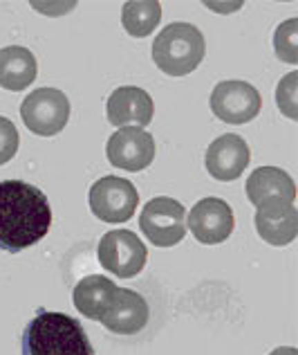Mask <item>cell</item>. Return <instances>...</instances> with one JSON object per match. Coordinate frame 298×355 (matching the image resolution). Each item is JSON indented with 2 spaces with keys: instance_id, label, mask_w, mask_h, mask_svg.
I'll list each match as a JSON object with an SVG mask.
<instances>
[{
  "instance_id": "cell-20",
  "label": "cell",
  "mask_w": 298,
  "mask_h": 355,
  "mask_svg": "<svg viewBox=\"0 0 298 355\" xmlns=\"http://www.w3.org/2000/svg\"><path fill=\"white\" fill-rule=\"evenodd\" d=\"M296 81H298V74L290 72L281 83H278V90H276L278 108H281V113L287 115L290 119H298V110H296Z\"/></svg>"
},
{
  "instance_id": "cell-8",
  "label": "cell",
  "mask_w": 298,
  "mask_h": 355,
  "mask_svg": "<svg viewBox=\"0 0 298 355\" xmlns=\"http://www.w3.org/2000/svg\"><path fill=\"white\" fill-rule=\"evenodd\" d=\"M263 97L258 88L247 81H220L211 92V110L218 119L227 124L242 126L258 117Z\"/></svg>"
},
{
  "instance_id": "cell-21",
  "label": "cell",
  "mask_w": 298,
  "mask_h": 355,
  "mask_svg": "<svg viewBox=\"0 0 298 355\" xmlns=\"http://www.w3.org/2000/svg\"><path fill=\"white\" fill-rule=\"evenodd\" d=\"M18 144H21V135H18L14 121L0 115V166L16 155Z\"/></svg>"
},
{
  "instance_id": "cell-3",
  "label": "cell",
  "mask_w": 298,
  "mask_h": 355,
  "mask_svg": "<svg viewBox=\"0 0 298 355\" xmlns=\"http://www.w3.org/2000/svg\"><path fill=\"white\" fill-rule=\"evenodd\" d=\"M207 43L204 36L191 23H171L155 36L153 61L169 77H186L204 59Z\"/></svg>"
},
{
  "instance_id": "cell-5",
  "label": "cell",
  "mask_w": 298,
  "mask_h": 355,
  "mask_svg": "<svg viewBox=\"0 0 298 355\" xmlns=\"http://www.w3.org/2000/svg\"><path fill=\"white\" fill-rule=\"evenodd\" d=\"M139 227L157 248H173L186 236V209L180 200L157 196L144 205Z\"/></svg>"
},
{
  "instance_id": "cell-11",
  "label": "cell",
  "mask_w": 298,
  "mask_h": 355,
  "mask_svg": "<svg viewBox=\"0 0 298 355\" xmlns=\"http://www.w3.org/2000/svg\"><path fill=\"white\" fill-rule=\"evenodd\" d=\"M236 218L231 205L222 198H202L198 205H193L189 214V230L191 234L204 245H218L225 243L231 232H234Z\"/></svg>"
},
{
  "instance_id": "cell-6",
  "label": "cell",
  "mask_w": 298,
  "mask_h": 355,
  "mask_svg": "<svg viewBox=\"0 0 298 355\" xmlns=\"http://www.w3.org/2000/svg\"><path fill=\"white\" fill-rule=\"evenodd\" d=\"M97 257L101 268L117 275L119 279L137 277L146 266L148 250L144 241L130 230H113L106 232L99 241Z\"/></svg>"
},
{
  "instance_id": "cell-12",
  "label": "cell",
  "mask_w": 298,
  "mask_h": 355,
  "mask_svg": "<svg viewBox=\"0 0 298 355\" xmlns=\"http://www.w3.org/2000/svg\"><path fill=\"white\" fill-rule=\"evenodd\" d=\"M251 160L249 144L236 133L220 135L216 142H211L204 155V164L211 178L220 182H231L245 173Z\"/></svg>"
},
{
  "instance_id": "cell-18",
  "label": "cell",
  "mask_w": 298,
  "mask_h": 355,
  "mask_svg": "<svg viewBox=\"0 0 298 355\" xmlns=\"http://www.w3.org/2000/svg\"><path fill=\"white\" fill-rule=\"evenodd\" d=\"M160 21L162 5L155 0H130L121 9V25L135 39H144V36L153 34Z\"/></svg>"
},
{
  "instance_id": "cell-13",
  "label": "cell",
  "mask_w": 298,
  "mask_h": 355,
  "mask_svg": "<svg viewBox=\"0 0 298 355\" xmlns=\"http://www.w3.org/2000/svg\"><path fill=\"white\" fill-rule=\"evenodd\" d=\"M106 115H108L110 124L117 126V128H124V126L144 128L153 121L155 104L144 88L121 86L108 97Z\"/></svg>"
},
{
  "instance_id": "cell-10",
  "label": "cell",
  "mask_w": 298,
  "mask_h": 355,
  "mask_svg": "<svg viewBox=\"0 0 298 355\" xmlns=\"http://www.w3.org/2000/svg\"><path fill=\"white\" fill-rule=\"evenodd\" d=\"M247 198L256 209L292 207L296 200V184L292 175L278 166H260L247 178Z\"/></svg>"
},
{
  "instance_id": "cell-17",
  "label": "cell",
  "mask_w": 298,
  "mask_h": 355,
  "mask_svg": "<svg viewBox=\"0 0 298 355\" xmlns=\"http://www.w3.org/2000/svg\"><path fill=\"white\" fill-rule=\"evenodd\" d=\"M256 230L258 236L269 245L283 248L298 236V211L292 207L281 209H258L256 211Z\"/></svg>"
},
{
  "instance_id": "cell-9",
  "label": "cell",
  "mask_w": 298,
  "mask_h": 355,
  "mask_svg": "<svg viewBox=\"0 0 298 355\" xmlns=\"http://www.w3.org/2000/svg\"><path fill=\"white\" fill-rule=\"evenodd\" d=\"M106 155L117 169L144 171L155 160V137L139 126L117 128L106 144Z\"/></svg>"
},
{
  "instance_id": "cell-15",
  "label": "cell",
  "mask_w": 298,
  "mask_h": 355,
  "mask_svg": "<svg viewBox=\"0 0 298 355\" xmlns=\"http://www.w3.org/2000/svg\"><path fill=\"white\" fill-rule=\"evenodd\" d=\"M119 288L110 282L108 277H101V275H90V277H83L81 282L74 286V306L77 311L88 317V320H95L101 322V317L108 313L110 304L115 302Z\"/></svg>"
},
{
  "instance_id": "cell-1",
  "label": "cell",
  "mask_w": 298,
  "mask_h": 355,
  "mask_svg": "<svg viewBox=\"0 0 298 355\" xmlns=\"http://www.w3.org/2000/svg\"><path fill=\"white\" fill-rule=\"evenodd\" d=\"M52 207L39 187L23 180L0 182V250L16 252L48 236Z\"/></svg>"
},
{
  "instance_id": "cell-2",
  "label": "cell",
  "mask_w": 298,
  "mask_h": 355,
  "mask_svg": "<svg viewBox=\"0 0 298 355\" xmlns=\"http://www.w3.org/2000/svg\"><path fill=\"white\" fill-rule=\"evenodd\" d=\"M21 355H95L81 322L65 313L41 311L25 326Z\"/></svg>"
},
{
  "instance_id": "cell-7",
  "label": "cell",
  "mask_w": 298,
  "mask_h": 355,
  "mask_svg": "<svg viewBox=\"0 0 298 355\" xmlns=\"http://www.w3.org/2000/svg\"><path fill=\"white\" fill-rule=\"evenodd\" d=\"M90 209L104 223H126L137 211V187L126 178L106 175L90 187Z\"/></svg>"
},
{
  "instance_id": "cell-4",
  "label": "cell",
  "mask_w": 298,
  "mask_h": 355,
  "mask_svg": "<svg viewBox=\"0 0 298 355\" xmlns=\"http://www.w3.org/2000/svg\"><path fill=\"white\" fill-rule=\"evenodd\" d=\"M21 117L34 135H59L70 121V99L59 88H36L23 99Z\"/></svg>"
},
{
  "instance_id": "cell-16",
  "label": "cell",
  "mask_w": 298,
  "mask_h": 355,
  "mask_svg": "<svg viewBox=\"0 0 298 355\" xmlns=\"http://www.w3.org/2000/svg\"><path fill=\"white\" fill-rule=\"evenodd\" d=\"M36 74H39L36 57L27 48L9 45L0 50V88L21 92L32 86Z\"/></svg>"
},
{
  "instance_id": "cell-14",
  "label": "cell",
  "mask_w": 298,
  "mask_h": 355,
  "mask_svg": "<svg viewBox=\"0 0 298 355\" xmlns=\"http://www.w3.org/2000/svg\"><path fill=\"white\" fill-rule=\"evenodd\" d=\"M148 317H151V311H148L146 299L135 291L119 288L115 302L110 304L108 313L101 317V324H104L110 333L135 335L146 329Z\"/></svg>"
},
{
  "instance_id": "cell-19",
  "label": "cell",
  "mask_w": 298,
  "mask_h": 355,
  "mask_svg": "<svg viewBox=\"0 0 298 355\" xmlns=\"http://www.w3.org/2000/svg\"><path fill=\"white\" fill-rule=\"evenodd\" d=\"M276 57L285 63H298V18H290L278 25L274 36Z\"/></svg>"
},
{
  "instance_id": "cell-22",
  "label": "cell",
  "mask_w": 298,
  "mask_h": 355,
  "mask_svg": "<svg viewBox=\"0 0 298 355\" xmlns=\"http://www.w3.org/2000/svg\"><path fill=\"white\" fill-rule=\"evenodd\" d=\"M269 355H298V351L294 347H278V349H274Z\"/></svg>"
}]
</instances>
